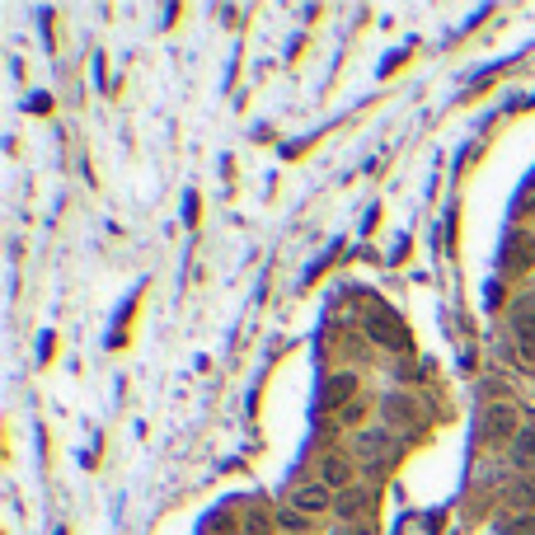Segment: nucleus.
Masks as SVG:
<instances>
[{"mask_svg":"<svg viewBox=\"0 0 535 535\" xmlns=\"http://www.w3.org/2000/svg\"><path fill=\"white\" fill-rule=\"evenodd\" d=\"M315 479H320L329 493H338V498H343V493L352 489V460L338 456V451H329V456H320V474H315Z\"/></svg>","mask_w":535,"mask_h":535,"instance_id":"obj_3","label":"nucleus"},{"mask_svg":"<svg viewBox=\"0 0 535 535\" xmlns=\"http://www.w3.org/2000/svg\"><path fill=\"white\" fill-rule=\"evenodd\" d=\"M357 394H362V385H357V376H352V371H338V376L329 380V385H324V409L343 413L347 404L357 399Z\"/></svg>","mask_w":535,"mask_h":535,"instance_id":"obj_5","label":"nucleus"},{"mask_svg":"<svg viewBox=\"0 0 535 535\" xmlns=\"http://www.w3.org/2000/svg\"><path fill=\"white\" fill-rule=\"evenodd\" d=\"M329 502H334V493L324 489L320 479H310V484H296V489H291V507H296V512H310V516H320V512H329Z\"/></svg>","mask_w":535,"mask_h":535,"instance_id":"obj_4","label":"nucleus"},{"mask_svg":"<svg viewBox=\"0 0 535 535\" xmlns=\"http://www.w3.org/2000/svg\"><path fill=\"white\" fill-rule=\"evenodd\" d=\"M367 409H371V399H367V394H357V399L347 404L343 413H338V427H347V423H362V418H367Z\"/></svg>","mask_w":535,"mask_h":535,"instance_id":"obj_11","label":"nucleus"},{"mask_svg":"<svg viewBox=\"0 0 535 535\" xmlns=\"http://www.w3.org/2000/svg\"><path fill=\"white\" fill-rule=\"evenodd\" d=\"M249 535H268V516H263V512L249 516Z\"/></svg>","mask_w":535,"mask_h":535,"instance_id":"obj_13","label":"nucleus"},{"mask_svg":"<svg viewBox=\"0 0 535 535\" xmlns=\"http://www.w3.org/2000/svg\"><path fill=\"white\" fill-rule=\"evenodd\" d=\"M338 535H367V531H357V526H343V531H338Z\"/></svg>","mask_w":535,"mask_h":535,"instance_id":"obj_14","label":"nucleus"},{"mask_svg":"<svg viewBox=\"0 0 535 535\" xmlns=\"http://www.w3.org/2000/svg\"><path fill=\"white\" fill-rule=\"evenodd\" d=\"M362 507H367V493H357V489H347L343 498H338V512H343L347 521H357V516H362Z\"/></svg>","mask_w":535,"mask_h":535,"instance_id":"obj_10","label":"nucleus"},{"mask_svg":"<svg viewBox=\"0 0 535 535\" xmlns=\"http://www.w3.org/2000/svg\"><path fill=\"white\" fill-rule=\"evenodd\" d=\"M367 334L376 338V343L385 347H409V338H404V329H394V320L385 310H371V324H367Z\"/></svg>","mask_w":535,"mask_h":535,"instance_id":"obj_7","label":"nucleus"},{"mask_svg":"<svg viewBox=\"0 0 535 535\" xmlns=\"http://www.w3.org/2000/svg\"><path fill=\"white\" fill-rule=\"evenodd\" d=\"M512 460L516 465H535V418L521 423V432H516V442H512Z\"/></svg>","mask_w":535,"mask_h":535,"instance_id":"obj_8","label":"nucleus"},{"mask_svg":"<svg viewBox=\"0 0 535 535\" xmlns=\"http://www.w3.org/2000/svg\"><path fill=\"white\" fill-rule=\"evenodd\" d=\"M512 334H516L521 357H526V362H535V291L512 305Z\"/></svg>","mask_w":535,"mask_h":535,"instance_id":"obj_2","label":"nucleus"},{"mask_svg":"<svg viewBox=\"0 0 535 535\" xmlns=\"http://www.w3.org/2000/svg\"><path fill=\"white\" fill-rule=\"evenodd\" d=\"M516 432H521V418H516L512 404H489L479 418V437L489 446H502V442H516Z\"/></svg>","mask_w":535,"mask_h":535,"instance_id":"obj_1","label":"nucleus"},{"mask_svg":"<svg viewBox=\"0 0 535 535\" xmlns=\"http://www.w3.org/2000/svg\"><path fill=\"white\" fill-rule=\"evenodd\" d=\"M357 451H362V456H385V451H390V432H385V427H367V432L357 437Z\"/></svg>","mask_w":535,"mask_h":535,"instance_id":"obj_9","label":"nucleus"},{"mask_svg":"<svg viewBox=\"0 0 535 535\" xmlns=\"http://www.w3.org/2000/svg\"><path fill=\"white\" fill-rule=\"evenodd\" d=\"M502 268H507V272H526V268H535V240L531 235H512V240H507V249H502Z\"/></svg>","mask_w":535,"mask_h":535,"instance_id":"obj_6","label":"nucleus"},{"mask_svg":"<svg viewBox=\"0 0 535 535\" xmlns=\"http://www.w3.org/2000/svg\"><path fill=\"white\" fill-rule=\"evenodd\" d=\"M535 531V521H531V516H516V521H507V526H502V535H531Z\"/></svg>","mask_w":535,"mask_h":535,"instance_id":"obj_12","label":"nucleus"},{"mask_svg":"<svg viewBox=\"0 0 535 535\" xmlns=\"http://www.w3.org/2000/svg\"><path fill=\"white\" fill-rule=\"evenodd\" d=\"M531 207H535V198H531Z\"/></svg>","mask_w":535,"mask_h":535,"instance_id":"obj_15","label":"nucleus"}]
</instances>
